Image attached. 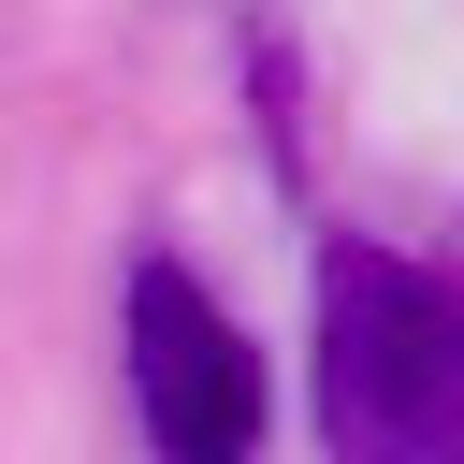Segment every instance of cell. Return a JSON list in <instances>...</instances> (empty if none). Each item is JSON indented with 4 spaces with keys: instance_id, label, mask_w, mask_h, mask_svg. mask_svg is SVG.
<instances>
[{
    "instance_id": "cell-1",
    "label": "cell",
    "mask_w": 464,
    "mask_h": 464,
    "mask_svg": "<svg viewBox=\"0 0 464 464\" xmlns=\"http://www.w3.org/2000/svg\"><path fill=\"white\" fill-rule=\"evenodd\" d=\"M319 435L362 464H464V290L377 232L319 246Z\"/></svg>"
},
{
    "instance_id": "cell-2",
    "label": "cell",
    "mask_w": 464,
    "mask_h": 464,
    "mask_svg": "<svg viewBox=\"0 0 464 464\" xmlns=\"http://www.w3.org/2000/svg\"><path fill=\"white\" fill-rule=\"evenodd\" d=\"M130 392H145V435L174 464L261 450V348L203 304L188 261H130Z\"/></svg>"
}]
</instances>
